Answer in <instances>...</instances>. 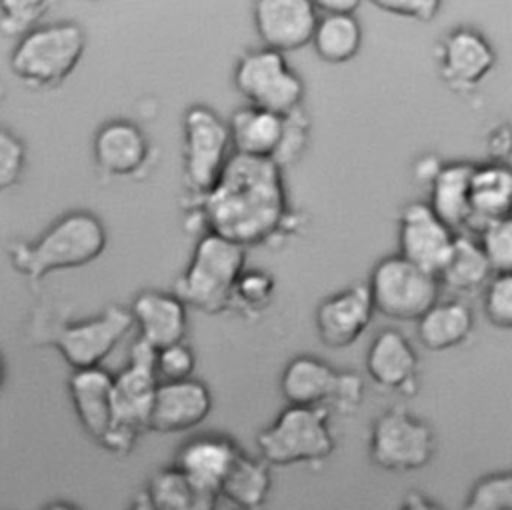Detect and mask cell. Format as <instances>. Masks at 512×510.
Instances as JSON below:
<instances>
[{"label":"cell","mask_w":512,"mask_h":510,"mask_svg":"<svg viewBox=\"0 0 512 510\" xmlns=\"http://www.w3.org/2000/svg\"><path fill=\"white\" fill-rule=\"evenodd\" d=\"M204 232L242 248L272 244L292 234L294 218L282 170L260 158L234 154L216 184L192 202Z\"/></svg>","instance_id":"1"},{"label":"cell","mask_w":512,"mask_h":510,"mask_svg":"<svg viewBox=\"0 0 512 510\" xmlns=\"http://www.w3.org/2000/svg\"><path fill=\"white\" fill-rule=\"evenodd\" d=\"M106 244V226L94 212L70 210L34 240H14L8 246V258L20 276L30 284H38L52 272L94 262L102 256Z\"/></svg>","instance_id":"2"},{"label":"cell","mask_w":512,"mask_h":510,"mask_svg":"<svg viewBox=\"0 0 512 510\" xmlns=\"http://www.w3.org/2000/svg\"><path fill=\"white\" fill-rule=\"evenodd\" d=\"M86 50V32L78 22L40 24L16 40L8 66L30 90L46 92L66 82Z\"/></svg>","instance_id":"3"},{"label":"cell","mask_w":512,"mask_h":510,"mask_svg":"<svg viewBox=\"0 0 512 510\" xmlns=\"http://www.w3.org/2000/svg\"><path fill=\"white\" fill-rule=\"evenodd\" d=\"M244 268L246 248L204 232L174 282V294L186 308L192 306L204 314L228 312L232 288Z\"/></svg>","instance_id":"4"},{"label":"cell","mask_w":512,"mask_h":510,"mask_svg":"<svg viewBox=\"0 0 512 510\" xmlns=\"http://www.w3.org/2000/svg\"><path fill=\"white\" fill-rule=\"evenodd\" d=\"M132 328L128 308L120 304L106 306L100 314L72 322H50L36 318L30 336L36 344L54 346L72 370L96 368L112 354Z\"/></svg>","instance_id":"5"},{"label":"cell","mask_w":512,"mask_h":510,"mask_svg":"<svg viewBox=\"0 0 512 510\" xmlns=\"http://www.w3.org/2000/svg\"><path fill=\"white\" fill-rule=\"evenodd\" d=\"M156 350L134 340L128 352L126 366L112 376V428L100 446L116 456L128 454L138 436L148 430L152 398L158 386L154 376Z\"/></svg>","instance_id":"6"},{"label":"cell","mask_w":512,"mask_h":510,"mask_svg":"<svg viewBox=\"0 0 512 510\" xmlns=\"http://www.w3.org/2000/svg\"><path fill=\"white\" fill-rule=\"evenodd\" d=\"M280 394L288 406L350 416L362 404L364 380L358 372L336 370L318 356L298 354L280 374Z\"/></svg>","instance_id":"7"},{"label":"cell","mask_w":512,"mask_h":510,"mask_svg":"<svg viewBox=\"0 0 512 510\" xmlns=\"http://www.w3.org/2000/svg\"><path fill=\"white\" fill-rule=\"evenodd\" d=\"M258 458L272 466L318 464L336 448L330 416L324 410L284 406L280 414L256 434Z\"/></svg>","instance_id":"8"},{"label":"cell","mask_w":512,"mask_h":510,"mask_svg":"<svg viewBox=\"0 0 512 510\" xmlns=\"http://www.w3.org/2000/svg\"><path fill=\"white\" fill-rule=\"evenodd\" d=\"M436 434L432 426L408 408L396 404L382 410L368 434V458L388 472H414L432 462Z\"/></svg>","instance_id":"9"},{"label":"cell","mask_w":512,"mask_h":510,"mask_svg":"<svg viewBox=\"0 0 512 510\" xmlns=\"http://www.w3.org/2000/svg\"><path fill=\"white\" fill-rule=\"evenodd\" d=\"M366 288L374 312L398 322H416L440 296L438 278L398 254L372 266Z\"/></svg>","instance_id":"10"},{"label":"cell","mask_w":512,"mask_h":510,"mask_svg":"<svg viewBox=\"0 0 512 510\" xmlns=\"http://www.w3.org/2000/svg\"><path fill=\"white\" fill-rule=\"evenodd\" d=\"M182 140L184 186L196 202L216 184L232 156L228 124L208 106H190L182 118Z\"/></svg>","instance_id":"11"},{"label":"cell","mask_w":512,"mask_h":510,"mask_svg":"<svg viewBox=\"0 0 512 510\" xmlns=\"http://www.w3.org/2000/svg\"><path fill=\"white\" fill-rule=\"evenodd\" d=\"M234 86L250 106L288 116L302 108L304 82L288 66L284 54L264 46L244 52L234 66Z\"/></svg>","instance_id":"12"},{"label":"cell","mask_w":512,"mask_h":510,"mask_svg":"<svg viewBox=\"0 0 512 510\" xmlns=\"http://www.w3.org/2000/svg\"><path fill=\"white\" fill-rule=\"evenodd\" d=\"M440 80L456 94L474 92L494 70L496 52L488 38L470 28L458 26L446 32L434 50Z\"/></svg>","instance_id":"13"},{"label":"cell","mask_w":512,"mask_h":510,"mask_svg":"<svg viewBox=\"0 0 512 510\" xmlns=\"http://www.w3.org/2000/svg\"><path fill=\"white\" fill-rule=\"evenodd\" d=\"M456 232L448 228L426 202H410L398 214V256L420 270L438 276L444 268Z\"/></svg>","instance_id":"14"},{"label":"cell","mask_w":512,"mask_h":510,"mask_svg":"<svg viewBox=\"0 0 512 510\" xmlns=\"http://www.w3.org/2000/svg\"><path fill=\"white\" fill-rule=\"evenodd\" d=\"M318 20L310 0H258L252 4V24L264 48L278 54L310 44Z\"/></svg>","instance_id":"15"},{"label":"cell","mask_w":512,"mask_h":510,"mask_svg":"<svg viewBox=\"0 0 512 510\" xmlns=\"http://www.w3.org/2000/svg\"><path fill=\"white\" fill-rule=\"evenodd\" d=\"M374 316L366 284H352L322 298L314 312L318 340L334 350L352 346Z\"/></svg>","instance_id":"16"},{"label":"cell","mask_w":512,"mask_h":510,"mask_svg":"<svg viewBox=\"0 0 512 510\" xmlns=\"http://www.w3.org/2000/svg\"><path fill=\"white\" fill-rule=\"evenodd\" d=\"M366 372L374 386L410 398L418 392V354L396 328L380 330L366 350Z\"/></svg>","instance_id":"17"},{"label":"cell","mask_w":512,"mask_h":510,"mask_svg":"<svg viewBox=\"0 0 512 510\" xmlns=\"http://www.w3.org/2000/svg\"><path fill=\"white\" fill-rule=\"evenodd\" d=\"M212 410V392L198 380L188 378L180 382H158L150 416L148 430L160 434H176L198 428Z\"/></svg>","instance_id":"18"},{"label":"cell","mask_w":512,"mask_h":510,"mask_svg":"<svg viewBox=\"0 0 512 510\" xmlns=\"http://www.w3.org/2000/svg\"><path fill=\"white\" fill-rule=\"evenodd\" d=\"M128 312L136 338L154 350L186 340L188 308L174 292L144 288L132 298Z\"/></svg>","instance_id":"19"},{"label":"cell","mask_w":512,"mask_h":510,"mask_svg":"<svg viewBox=\"0 0 512 510\" xmlns=\"http://www.w3.org/2000/svg\"><path fill=\"white\" fill-rule=\"evenodd\" d=\"M92 158L100 174L130 178L140 174L150 160V142L144 130L130 120H108L92 138Z\"/></svg>","instance_id":"20"},{"label":"cell","mask_w":512,"mask_h":510,"mask_svg":"<svg viewBox=\"0 0 512 510\" xmlns=\"http://www.w3.org/2000/svg\"><path fill=\"white\" fill-rule=\"evenodd\" d=\"M240 452L242 448L228 434H194L192 438L180 444V448L174 454L172 466L180 470L196 486L216 494Z\"/></svg>","instance_id":"21"},{"label":"cell","mask_w":512,"mask_h":510,"mask_svg":"<svg viewBox=\"0 0 512 510\" xmlns=\"http://www.w3.org/2000/svg\"><path fill=\"white\" fill-rule=\"evenodd\" d=\"M68 394L84 432L100 444L110 432L112 416V374L102 366L72 370Z\"/></svg>","instance_id":"22"},{"label":"cell","mask_w":512,"mask_h":510,"mask_svg":"<svg viewBox=\"0 0 512 510\" xmlns=\"http://www.w3.org/2000/svg\"><path fill=\"white\" fill-rule=\"evenodd\" d=\"M512 172L508 164H474L468 190V214L464 228L480 232L492 222L510 218Z\"/></svg>","instance_id":"23"},{"label":"cell","mask_w":512,"mask_h":510,"mask_svg":"<svg viewBox=\"0 0 512 510\" xmlns=\"http://www.w3.org/2000/svg\"><path fill=\"white\" fill-rule=\"evenodd\" d=\"M226 124L234 154L274 160L284 134V116L246 104L238 108Z\"/></svg>","instance_id":"24"},{"label":"cell","mask_w":512,"mask_h":510,"mask_svg":"<svg viewBox=\"0 0 512 510\" xmlns=\"http://www.w3.org/2000/svg\"><path fill=\"white\" fill-rule=\"evenodd\" d=\"M474 330V314L460 300H436L418 320L416 338L428 352H446L464 344Z\"/></svg>","instance_id":"25"},{"label":"cell","mask_w":512,"mask_h":510,"mask_svg":"<svg viewBox=\"0 0 512 510\" xmlns=\"http://www.w3.org/2000/svg\"><path fill=\"white\" fill-rule=\"evenodd\" d=\"M474 162H442L428 182V208L454 232L464 228Z\"/></svg>","instance_id":"26"},{"label":"cell","mask_w":512,"mask_h":510,"mask_svg":"<svg viewBox=\"0 0 512 510\" xmlns=\"http://www.w3.org/2000/svg\"><path fill=\"white\" fill-rule=\"evenodd\" d=\"M270 470L262 458L242 450L216 492L218 500L224 498L232 510H260L272 490Z\"/></svg>","instance_id":"27"},{"label":"cell","mask_w":512,"mask_h":510,"mask_svg":"<svg viewBox=\"0 0 512 510\" xmlns=\"http://www.w3.org/2000/svg\"><path fill=\"white\" fill-rule=\"evenodd\" d=\"M154 510H216L218 496L196 486L172 464L158 468L144 488Z\"/></svg>","instance_id":"28"},{"label":"cell","mask_w":512,"mask_h":510,"mask_svg":"<svg viewBox=\"0 0 512 510\" xmlns=\"http://www.w3.org/2000/svg\"><path fill=\"white\" fill-rule=\"evenodd\" d=\"M492 276L494 272L486 262L476 238L456 234L450 256L436 278L438 284L452 292L474 294L482 290Z\"/></svg>","instance_id":"29"},{"label":"cell","mask_w":512,"mask_h":510,"mask_svg":"<svg viewBox=\"0 0 512 510\" xmlns=\"http://www.w3.org/2000/svg\"><path fill=\"white\" fill-rule=\"evenodd\" d=\"M310 44L316 56L326 64H344L352 60L362 46V26L354 14L318 12Z\"/></svg>","instance_id":"30"},{"label":"cell","mask_w":512,"mask_h":510,"mask_svg":"<svg viewBox=\"0 0 512 510\" xmlns=\"http://www.w3.org/2000/svg\"><path fill=\"white\" fill-rule=\"evenodd\" d=\"M276 280L264 268H244L230 294V312L258 318L274 300Z\"/></svg>","instance_id":"31"},{"label":"cell","mask_w":512,"mask_h":510,"mask_svg":"<svg viewBox=\"0 0 512 510\" xmlns=\"http://www.w3.org/2000/svg\"><path fill=\"white\" fill-rule=\"evenodd\" d=\"M460 510H512V472L480 476L468 490Z\"/></svg>","instance_id":"32"},{"label":"cell","mask_w":512,"mask_h":510,"mask_svg":"<svg viewBox=\"0 0 512 510\" xmlns=\"http://www.w3.org/2000/svg\"><path fill=\"white\" fill-rule=\"evenodd\" d=\"M48 8L46 0H0V34L22 38L42 24Z\"/></svg>","instance_id":"33"},{"label":"cell","mask_w":512,"mask_h":510,"mask_svg":"<svg viewBox=\"0 0 512 510\" xmlns=\"http://www.w3.org/2000/svg\"><path fill=\"white\" fill-rule=\"evenodd\" d=\"M478 246L494 274L510 272L512 268V220L504 218L488 224L478 232Z\"/></svg>","instance_id":"34"},{"label":"cell","mask_w":512,"mask_h":510,"mask_svg":"<svg viewBox=\"0 0 512 510\" xmlns=\"http://www.w3.org/2000/svg\"><path fill=\"white\" fill-rule=\"evenodd\" d=\"M482 308L486 320L500 328L510 330L512 328V274H494L488 284L482 288Z\"/></svg>","instance_id":"35"},{"label":"cell","mask_w":512,"mask_h":510,"mask_svg":"<svg viewBox=\"0 0 512 510\" xmlns=\"http://www.w3.org/2000/svg\"><path fill=\"white\" fill-rule=\"evenodd\" d=\"M194 368H196V354L186 340L160 348L154 354V376L158 382L188 380L192 378Z\"/></svg>","instance_id":"36"},{"label":"cell","mask_w":512,"mask_h":510,"mask_svg":"<svg viewBox=\"0 0 512 510\" xmlns=\"http://www.w3.org/2000/svg\"><path fill=\"white\" fill-rule=\"evenodd\" d=\"M308 144V118L304 114V110H296L288 116H284V134H282V142L280 148L274 156V164L284 170L286 166L294 164L302 152L306 150Z\"/></svg>","instance_id":"37"},{"label":"cell","mask_w":512,"mask_h":510,"mask_svg":"<svg viewBox=\"0 0 512 510\" xmlns=\"http://www.w3.org/2000/svg\"><path fill=\"white\" fill-rule=\"evenodd\" d=\"M26 168L24 142L6 128H0V192L14 188Z\"/></svg>","instance_id":"38"},{"label":"cell","mask_w":512,"mask_h":510,"mask_svg":"<svg viewBox=\"0 0 512 510\" xmlns=\"http://www.w3.org/2000/svg\"><path fill=\"white\" fill-rule=\"evenodd\" d=\"M374 6L400 18L430 22L436 18L442 2L440 0H378L374 2Z\"/></svg>","instance_id":"39"},{"label":"cell","mask_w":512,"mask_h":510,"mask_svg":"<svg viewBox=\"0 0 512 510\" xmlns=\"http://www.w3.org/2000/svg\"><path fill=\"white\" fill-rule=\"evenodd\" d=\"M510 148H512V136H510V128H508V124L496 126V128L490 132V136H488L490 162L508 164Z\"/></svg>","instance_id":"40"},{"label":"cell","mask_w":512,"mask_h":510,"mask_svg":"<svg viewBox=\"0 0 512 510\" xmlns=\"http://www.w3.org/2000/svg\"><path fill=\"white\" fill-rule=\"evenodd\" d=\"M398 510H442V508L432 498H428L426 494H422L418 490H410L402 498Z\"/></svg>","instance_id":"41"},{"label":"cell","mask_w":512,"mask_h":510,"mask_svg":"<svg viewBox=\"0 0 512 510\" xmlns=\"http://www.w3.org/2000/svg\"><path fill=\"white\" fill-rule=\"evenodd\" d=\"M318 12L324 14H354L360 6L358 0H320L314 2Z\"/></svg>","instance_id":"42"},{"label":"cell","mask_w":512,"mask_h":510,"mask_svg":"<svg viewBox=\"0 0 512 510\" xmlns=\"http://www.w3.org/2000/svg\"><path fill=\"white\" fill-rule=\"evenodd\" d=\"M440 160H436V156H424V158H420L418 162H416V176H418V180H422V182H430L432 180V176L436 174V170L440 168Z\"/></svg>","instance_id":"43"},{"label":"cell","mask_w":512,"mask_h":510,"mask_svg":"<svg viewBox=\"0 0 512 510\" xmlns=\"http://www.w3.org/2000/svg\"><path fill=\"white\" fill-rule=\"evenodd\" d=\"M128 510H154V506L148 502V498L144 496V492H138L132 502L128 504Z\"/></svg>","instance_id":"44"},{"label":"cell","mask_w":512,"mask_h":510,"mask_svg":"<svg viewBox=\"0 0 512 510\" xmlns=\"http://www.w3.org/2000/svg\"><path fill=\"white\" fill-rule=\"evenodd\" d=\"M42 510H80V508L68 500H54V502H48L46 506H42Z\"/></svg>","instance_id":"45"},{"label":"cell","mask_w":512,"mask_h":510,"mask_svg":"<svg viewBox=\"0 0 512 510\" xmlns=\"http://www.w3.org/2000/svg\"><path fill=\"white\" fill-rule=\"evenodd\" d=\"M4 380H6V362H4V356L0 354V388L4 386Z\"/></svg>","instance_id":"46"},{"label":"cell","mask_w":512,"mask_h":510,"mask_svg":"<svg viewBox=\"0 0 512 510\" xmlns=\"http://www.w3.org/2000/svg\"><path fill=\"white\" fill-rule=\"evenodd\" d=\"M0 102H2V88H0Z\"/></svg>","instance_id":"47"}]
</instances>
